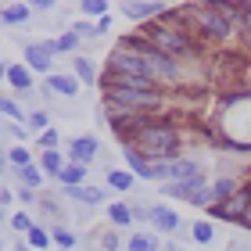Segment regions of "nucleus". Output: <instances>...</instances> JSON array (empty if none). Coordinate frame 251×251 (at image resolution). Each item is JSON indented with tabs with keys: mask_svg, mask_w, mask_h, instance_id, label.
Returning <instances> with one entry per match:
<instances>
[{
	"mask_svg": "<svg viewBox=\"0 0 251 251\" xmlns=\"http://www.w3.org/2000/svg\"><path fill=\"white\" fill-rule=\"evenodd\" d=\"M147 43H151L154 50H162L165 58H183V54H190V36L187 29L179 25V18H165L158 22V25L147 29Z\"/></svg>",
	"mask_w": 251,
	"mask_h": 251,
	"instance_id": "1",
	"label": "nucleus"
},
{
	"mask_svg": "<svg viewBox=\"0 0 251 251\" xmlns=\"http://www.w3.org/2000/svg\"><path fill=\"white\" fill-rule=\"evenodd\" d=\"M133 140H136V147H140L144 154H151V158H169L176 151V129L169 122H144Z\"/></svg>",
	"mask_w": 251,
	"mask_h": 251,
	"instance_id": "2",
	"label": "nucleus"
},
{
	"mask_svg": "<svg viewBox=\"0 0 251 251\" xmlns=\"http://www.w3.org/2000/svg\"><path fill=\"white\" fill-rule=\"evenodd\" d=\"M104 104H115V108H126V111H151L158 108V94H136V90H122V86H108L104 94Z\"/></svg>",
	"mask_w": 251,
	"mask_h": 251,
	"instance_id": "3",
	"label": "nucleus"
},
{
	"mask_svg": "<svg viewBox=\"0 0 251 251\" xmlns=\"http://www.w3.org/2000/svg\"><path fill=\"white\" fill-rule=\"evenodd\" d=\"M133 47H136V54L144 58V65H147V72H151V79L154 75H162V79H173L176 75V61L173 58H165L162 50H154L151 43H140V40H129Z\"/></svg>",
	"mask_w": 251,
	"mask_h": 251,
	"instance_id": "4",
	"label": "nucleus"
},
{
	"mask_svg": "<svg viewBox=\"0 0 251 251\" xmlns=\"http://www.w3.org/2000/svg\"><path fill=\"white\" fill-rule=\"evenodd\" d=\"M248 204H251V190H248V187H237V190H233L226 201H219V204H215V208H212V215H215V219H233V223H241L244 215L251 212Z\"/></svg>",
	"mask_w": 251,
	"mask_h": 251,
	"instance_id": "5",
	"label": "nucleus"
},
{
	"mask_svg": "<svg viewBox=\"0 0 251 251\" xmlns=\"http://www.w3.org/2000/svg\"><path fill=\"white\" fill-rule=\"evenodd\" d=\"M190 18H194V25H198V29H204V32L215 36V40H226V36H230V18L219 15L215 7H198Z\"/></svg>",
	"mask_w": 251,
	"mask_h": 251,
	"instance_id": "6",
	"label": "nucleus"
},
{
	"mask_svg": "<svg viewBox=\"0 0 251 251\" xmlns=\"http://www.w3.org/2000/svg\"><path fill=\"white\" fill-rule=\"evenodd\" d=\"M165 194H173V198H183V201H190V204H208V201H212V190L201 187V179L173 183V187H165Z\"/></svg>",
	"mask_w": 251,
	"mask_h": 251,
	"instance_id": "7",
	"label": "nucleus"
},
{
	"mask_svg": "<svg viewBox=\"0 0 251 251\" xmlns=\"http://www.w3.org/2000/svg\"><path fill=\"white\" fill-rule=\"evenodd\" d=\"M108 86H122V90H136V94H158L151 75H129V72H115Z\"/></svg>",
	"mask_w": 251,
	"mask_h": 251,
	"instance_id": "8",
	"label": "nucleus"
},
{
	"mask_svg": "<svg viewBox=\"0 0 251 251\" xmlns=\"http://www.w3.org/2000/svg\"><path fill=\"white\" fill-rule=\"evenodd\" d=\"M165 179H176V183H187V179H201V169L198 162H190V158H183V162H165Z\"/></svg>",
	"mask_w": 251,
	"mask_h": 251,
	"instance_id": "9",
	"label": "nucleus"
},
{
	"mask_svg": "<svg viewBox=\"0 0 251 251\" xmlns=\"http://www.w3.org/2000/svg\"><path fill=\"white\" fill-rule=\"evenodd\" d=\"M68 154H72L75 165H86L90 158L97 154V140H94V136H79V140H72V151H68Z\"/></svg>",
	"mask_w": 251,
	"mask_h": 251,
	"instance_id": "10",
	"label": "nucleus"
},
{
	"mask_svg": "<svg viewBox=\"0 0 251 251\" xmlns=\"http://www.w3.org/2000/svg\"><path fill=\"white\" fill-rule=\"evenodd\" d=\"M25 61L36 68V72H50V47H40V43H25Z\"/></svg>",
	"mask_w": 251,
	"mask_h": 251,
	"instance_id": "11",
	"label": "nucleus"
},
{
	"mask_svg": "<svg viewBox=\"0 0 251 251\" xmlns=\"http://www.w3.org/2000/svg\"><path fill=\"white\" fill-rule=\"evenodd\" d=\"M151 219L162 226V230H169V233H173L176 226H179V215H176L173 208H162V204H158V208H151Z\"/></svg>",
	"mask_w": 251,
	"mask_h": 251,
	"instance_id": "12",
	"label": "nucleus"
},
{
	"mask_svg": "<svg viewBox=\"0 0 251 251\" xmlns=\"http://www.w3.org/2000/svg\"><path fill=\"white\" fill-rule=\"evenodd\" d=\"M65 190H68V198L86 201V204H100V201H104V194H100L97 187H65Z\"/></svg>",
	"mask_w": 251,
	"mask_h": 251,
	"instance_id": "13",
	"label": "nucleus"
},
{
	"mask_svg": "<svg viewBox=\"0 0 251 251\" xmlns=\"http://www.w3.org/2000/svg\"><path fill=\"white\" fill-rule=\"evenodd\" d=\"M83 176H86V165H75L72 162V165H65V173L58 179H61L65 187H79V183H83Z\"/></svg>",
	"mask_w": 251,
	"mask_h": 251,
	"instance_id": "14",
	"label": "nucleus"
},
{
	"mask_svg": "<svg viewBox=\"0 0 251 251\" xmlns=\"http://www.w3.org/2000/svg\"><path fill=\"white\" fill-rule=\"evenodd\" d=\"M50 90H58V94H65V97H75V79L72 75H54L50 72Z\"/></svg>",
	"mask_w": 251,
	"mask_h": 251,
	"instance_id": "15",
	"label": "nucleus"
},
{
	"mask_svg": "<svg viewBox=\"0 0 251 251\" xmlns=\"http://www.w3.org/2000/svg\"><path fill=\"white\" fill-rule=\"evenodd\" d=\"M40 162H43V169H47L50 176H61V173H65V162H61V154H58V151H43Z\"/></svg>",
	"mask_w": 251,
	"mask_h": 251,
	"instance_id": "16",
	"label": "nucleus"
},
{
	"mask_svg": "<svg viewBox=\"0 0 251 251\" xmlns=\"http://www.w3.org/2000/svg\"><path fill=\"white\" fill-rule=\"evenodd\" d=\"M7 79H11L18 90H29V86H32V75H29L22 65H11V68H7Z\"/></svg>",
	"mask_w": 251,
	"mask_h": 251,
	"instance_id": "17",
	"label": "nucleus"
},
{
	"mask_svg": "<svg viewBox=\"0 0 251 251\" xmlns=\"http://www.w3.org/2000/svg\"><path fill=\"white\" fill-rule=\"evenodd\" d=\"M25 18H29V7H25V4L4 7V22H7V25H18V22H25Z\"/></svg>",
	"mask_w": 251,
	"mask_h": 251,
	"instance_id": "18",
	"label": "nucleus"
},
{
	"mask_svg": "<svg viewBox=\"0 0 251 251\" xmlns=\"http://www.w3.org/2000/svg\"><path fill=\"white\" fill-rule=\"evenodd\" d=\"M158 4H126V15H129L133 22H144L147 15H154Z\"/></svg>",
	"mask_w": 251,
	"mask_h": 251,
	"instance_id": "19",
	"label": "nucleus"
},
{
	"mask_svg": "<svg viewBox=\"0 0 251 251\" xmlns=\"http://www.w3.org/2000/svg\"><path fill=\"white\" fill-rule=\"evenodd\" d=\"M136 215H133V208L129 204H111V223L115 226H126V223H133Z\"/></svg>",
	"mask_w": 251,
	"mask_h": 251,
	"instance_id": "20",
	"label": "nucleus"
},
{
	"mask_svg": "<svg viewBox=\"0 0 251 251\" xmlns=\"http://www.w3.org/2000/svg\"><path fill=\"white\" fill-rule=\"evenodd\" d=\"M47 47H50V50H61V54H68V50H75V47H79V36H75V32H65L61 40L47 43Z\"/></svg>",
	"mask_w": 251,
	"mask_h": 251,
	"instance_id": "21",
	"label": "nucleus"
},
{
	"mask_svg": "<svg viewBox=\"0 0 251 251\" xmlns=\"http://www.w3.org/2000/svg\"><path fill=\"white\" fill-rule=\"evenodd\" d=\"M129 251H158V241H154V237H147V233H136L129 241Z\"/></svg>",
	"mask_w": 251,
	"mask_h": 251,
	"instance_id": "22",
	"label": "nucleus"
},
{
	"mask_svg": "<svg viewBox=\"0 0 251 251\" xmlns=\"http://www.w3.org/2000/svg\"><path fill=\"white\" fill-rule=\"evenodd\" d=\"M108 187L129 190V187H133V176H129V173H119V169H115V173H108Z\"/></svg>",
	"mask_w": 251,
	"mask_h": 251,
	"instance_id": "23",
	"label": "nucleus"
},
{
	"mask_svg": "<svg viewBox=\"0 0 251 251\" xmlns=\"http://www.w3.org/2000/svg\"><path fill=\"white\" fill-rule=\"evenodd\" d=\"M75 75L83 79V83H94V79H97V72H94V65H90L86 58H75Z\"/></svg>",
	"mask_w": 251,
	"mask_h": 251,
	"instance_id": "24",
	"label": "nucleus"
},
{
	"mask_svg": "<svg viewBox=\"0 0 251 251\" xmlns=\"http://www.w3.org/2000/svg\"><path fill=\"white\" fill-rule=\"evenodd\" d=\"M233 190H237V183H233V179H219V183L212 187V198H215V201H226Z\"/></svg>",
	"mask_w": 251,
	"mask_h": 251,
	"instance_id": "25",
	"label": "nucleus"
},
{
	"mask_svg": "<svg viewBox=\"0 0 251 251\" xmlns=\"http://www.w3.org/2000/svg\"><path fill=\"white\" fill-rule=\"evenodd\" d=\"M50 237H54V244H58V248H65V251H68V248H75L72 233H68V230H61V226H54V233H50Z\"/></svg>",
	"mask_w": 251,
	"mask_h": 251,
	"instance_id": "26",
	"label": "nucleus"
},
{
	"mask_svg": "<svg viewBox=\"0 0 251 251\" xmlns=\"http://www.w3.org/2000/svg\"><path fill=\"white\" fill-rule=\"evenodd\" d=\"M7 158H11V165H18V169H29V151H25V147H15V151H11Z\"/></svg>",
	"mask_w": 251,
	"mask_h": 251,
	"instance_id": "27",
	"label": "nucleus"
},
{
	"mask_svg": "<svg viewBox=\"0 0 251 251\" xmlns=\"http://www.w3.org/2000/svg\"><path fill=\"white\" fill-rule=\"evenodd\" d=\"M194 241L208 244V241H212V226H208V223H194Z\"/></svg>",
	"mask_w": 251,
	"mask_h": 251,
	"instance_id": "28",
	"label": "nucleus"
},
{
	"mask_svg": "<svg viewBox=\"0 0 251 251\" xmlns=\"http://www.w3.org/2000/svg\"><path fill=\"white\" fill-rule=\"evenodd\" d=\"M108 4H100V0H83V15H104Z\"/></svg>",
	"mask_w": 251,
	"mask_h": 251,
	"instance_id": "29",
	"label": "nucleus"
},
{
	"mask_svg": "<svg viewBox=\"0 0 251 251\" xmlns=\"http://www.w3.org/2000/svg\"><path fill=\"white\" fill-rule=\"evenodd\" d=\"M29 241H32V248H47L50 233H43V230H32V233H29Z\"/></svg>",
	"mask_w": 251,
	"mask_h": 251,
	"instance_id": "30",
	"label": "nucleus"
},
{
	"mask_svg": "<svg viewBox=\"0 0 251 251\" xmlns=\"http://www.w3.org/2000/svg\"><path fill=\"white\" fill-rule=\"evenodd\" d=\"M22 179H25L29 187H40V173H36L32 165H29V169H22Z\"/></svg>",
	"mask_w": 251,
	"mask_h": 251,
	"instance_id": "31",
	"label": "nucleus"
},
{
	"mask_svg": "<svg viewBox=\"0 0 251 251\" xmlns=\"http://www.w3.org/2000/svg\"><path fill=\"white\" fill-rule=\"evenodd\" d=\"M43 147H47V151H54V147H58V133H54V129H47V133H43V140H40Z\"/></svg>",
	"mask_w": 251,
	"mask_h": 251,
	"instance_id": "32",
	"label": "nucleus"
},
{
	"mask_svg": "<svg viewBox=\"0 0 251 251\" xmlns=\"http://www.w3.org/2000/svg\"><path fill=\"white\" fill-rule=\"evenodd\" d=\"M15 226H18V230H25V233H32V230H36V226L29 223V215H15Z\"/></svg>",
	"mask_w": 251,
	"mask_h": 251,
	"instance_id": "33",
	"label": "nucleus"
},
{
	"mask_svg": "<svg viewBox=\"0 0 251 251\" xmlns=\"http://www.w3.org/2000/svg\"><path fill=\"white\" fill-rule=\"evenodd\" d=\"M4 111H7V115H11V119H18V115H22V111H18V104H15V100H4Z\"/></svg>",
	"mask_w": 251,
	"mask_h": 251,
	"instance_id": "34",
	"label": "nucleus"
},
{
	"mask_svg": "<svg viewBox=\"0 0 251 251\" xmlns=\"http://www.w3.org/2000/svg\"><path fill=\"white\" fill-rule=\"evenodd\" d=\"M104 248L115 251V248H119V237H115V233H104Z\"/></svg>",
	"mask_w": 251,
	"mask_h": 251,
	"instance_id": "35",
	"label": "nucleus"
},
{
	"mask_svg": "<svg viewBox=\"0 0 251 251\" xmlns=\"http://www.w3.org/2000/svg\"><path fill=\"white\" fill-rule=\"evenodd\" d=\"M241 226H244V230H251V212H248L244 219H241Z\"/></svg>",
	"mask_w": 251,
	"mask_h": 251,
	"instance_id": "36",
	"label": "nucleus"
},
{
	"mask_svg": "<svg viewBox=\"0 0 251 251\" xmlns=\"http://www.w3.org/2000/svg\"><path fill=\"white\" fill-rule=\"evenodd\" d=\"M244 15H248V18H251V0H248V4H244Z\"/></svg>",
	"mask_w": 251,
	"mask_h": 251,
	"instance_id": "37",
	"label": "nucleus"
}]
</instances>
